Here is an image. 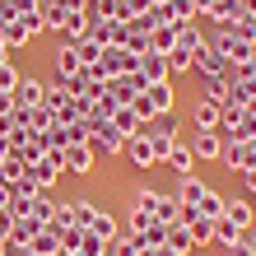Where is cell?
I'll list each match as a JSON object with an SVG mask.
<instances>
[{"mask_svg": "<svg viewBox=\"0 0 256 256\" xmlns=\"http://www.w3.org/2000/svg\"><path fill=\"white\" fill-rule=\"evenodd\" d=\"M163 196H168V191H154V186H135V191H130V210H144V214H158Z\"/></svg>", "mask_w": 256, "mask_h": 256, "instance_id": "7402d4cb", "label": "cell"}, {"mask_svg": "<svg viewBox=\"0 0 256 256\" xmlns=\"http://www.w3.org/2000/svg\"><path fill=\"white\" fill-rule=\"evenodd\" d=\"M108 256H140V247H135V238L126 233V238H112L108 242Z\"/></svg>", "mask_w": 256, "mask_h": 256, "instance_id": "8d00e7d4", "label": "cell"}, {"mask_svg": "<svg viewBox=\"0 0 256 256\" xmlns=\"http://www.w3.org/2000/svg\"><path fill=\"white\" fill-rule=\"evenodd\" d=\"M247 144H252V154H256V135H252V140H247Z\"/></svg>", "mask_w": 256, "mask_h": 256, "instance_id": "c3c4849f", "label": "cell"}, {"mask_svg": "<svg viewBox=\"0 0 256 256\" xmlns=\"http://www.w3.org/2000/svg\"><path fill=\"white\" fill-rule=\"evenodd\" d=\"M191 56H196V52L177 42V47L168 52V74H186V70H191Z\"/></svg>", "mask_w": 256, "mask_h": 256, "instance_id": "d6a6232c", "label": "cell"}, {"mask_svg": "<svg viewBox=\"0 0 256 256\" xmlns=\"http://www.w3.org/2000/svg\"><path fill=\"white\" fill-rule=\"evenodd\" d=\"M191 70L196 74H233V66L224 61V56L210 47V42H200V47H196V56H191Z\"/></svg>", "mask_w": 256, "mask_h": 256, "instance_id": "ba28073f", "label": "cell"}, {"mask_svg": "<svg viewBox=\"0 0 256 256\" xmlns=\"http://www.w3.org/2000/svg\"><path fill=\"white\" fill-rule=\"evenodd\" d=\"M10 154H14V144H10V135H0V163H5Z\"/></svg>", "mask_w": 256, "mask_h": 256, "instance_id": "b9f144b4", "label": "cell"}, {"mask_svg": "<svg viewBox=\"0 0 256 256\" xmlns=\"http://www.w3.org/2000/svg\"><path fill=\"white\" fill-rule=\"evenodd\" d=\"M177 130H182V122H177V112H168V116H154L140 135H149V144H154V154H158V163H163V154L177 144Z\"/></svg>", "mask_w": 256, "mask_h": 256, "instance_id": "3957f363", "label": "cell"}, {"mask_svg": "<svg viewBox=\"0 0 256 256\" xmlns=\"http://www.w3.org/2000/svg\"><path fill=\"white\" fill-rule=\"evenodd\" d=\"M10 200H14V191H10L5 182H0V210H10Z\"/></svg>", "mask_w": 256, "mask_h": 256, "instance_id": "7bdbcfd3", "label": "cell"}, {"mask_svg": "<svg viewBox=\"0 0 256 256\" xmlns=\"http://www.w3.org/2000/svg\"><path fill=\"white\" fill-rule=\"evenodd\" d=\"M52 214H56V200H47V191H38V196H33V210H28V219H38L42 228H47Z\"/></svg>", "mask_w": 256, "mask_h": 256, "instance_id": "f546056e", "label": "cell"}, {"mask_svg": "<svg viewBox=\"0 0 256 256\" xmlns=\"http://www.w3.org/2000/svg\"><path fill=\"white\" fill-rule=\"evenodd\" d=\"M19 177H28V163H24L19 154H10L5 163H0V182H5V186H14Z\"/></svg>", "mask_w": 256, "mask_h": 256, "instance_id": "4dcf8cb0", "label": "cell"}, {"mask_svg": "<svg viewBox=\"0 0 256 256\" xmlns=\"http://www.w3.org/2000/svg\"><path fill=\"white\" fill-rule=\"evenodd\" d=\"M224 219H228L233 228L252 233V219H256V210H252V200H242V196H228V200H224Z\"/></svg>", "mask_w": 256, "mask_h": 256, "instance_id": "4fadbf2b", "label": "cell"}, {"mask_svg": "<svg viewBox=\"0 0 256 256\" xmlns=\"http://www.w3.org/2000/svg\"><path fill=\"white\" fill-rule=\"evenodd\" d=\"M242 186H247V191L256 196V168H247V172H242Z\"/></svg>", "mask_w": 256, "mask_h": 256, "instance_id": "60d3db41", "label": "cell"}, {"mask_svg": "<svg viewBox=\"0 0 256 256\" xmlns=\"http://www.w3.org/2000/svg\"><path fill=\"white\" fill-rule=\"evenodd\" d=\"M210 5H214V0H191V10H196V14H210Z\"/></svg>", "mask_w": 256, "mask_h": 256, "instance_id": "ee69618b", "label": "cell"}, {"mask_svg": "<svg viewBox=\"0 0 256 256\" xmlns=\"http://www.w3.org/2000/svg\"><path fill=\"white\" fill-rule=\"evenodd\" d=\"M10 228H14V214H10V210H0V238H10Z\"/></svg>", "mask_w": 256, "mask_h": 256, "instance_id": "f35d334b", "label": "cell"}, {"mask_svg": "<svg viewBox=\"0 0 256 256\" xmlns=\"http://www.w3.org/2000/svg\"><path fill=\"white\" fill-rule=\"evenodd\" d=\"M163 247H172L177 256H191V252H196L191 228H186V224H168V242H163Z\"/></svg>", "mask_w": 256, "mask_h": 256, "instance_id": "484cf974", "label": "cell"}, {"mask_svg": "<svg viewBox=\"0 0 256 256\" xmlns=\"http://www.w3.org/2000/svg\"><path fill=\"white\" fill-rule=\"evenodd\" d=\"M38 14H42V33H61L66 28V0H47V5H38Z\"/></svg>", "mask_w": 256, "mask_h": 256, "instance_id": "ffe728a7", "label": "cell"}, {"mask_svg": "<svg viewBox=\"0 0 256 256\" xmlns=\"http://www.w3.org/2000/svg\"><path fill=\"white\" fill-rule=\"evenodd\" d=\"M112 126H116V135H122V140H135V135L144 130V126H140V116H135L130 108H116V112H112Z\"/></svg>", "mask_w": 256, "mask_h": 256, "instance_id": "cb8c5ba5", "label": "cell"}, {"mask_svg": "<svg viewBox=\"0 0 256 256\" xmlns=\"http://www.w3.org/2000/svg\"><path fill=\"white\" fill-rule=\"evenodd\" d=\"M24 74H19V66L14 61H0V94H14V84H19Z\"/></svg>", "mask_w": 256, "mask_h": 256, "instance_id": "d590c367", "label": "cell"}, {"mask_svg": "<svg viewBox=\"0 0 256 256\" xmlns=\"http://www.w3.org/2000/svg\"><path fill=\"white\" fill-rule=\"evenodd\" d=\"M140 74H144V84L172 80V74H168V56H163V52H144V56H140Z\"/></svg>", "mask_w": 256, "mask_h": 256, "instance_id": "2e32d148", "label": "cell"}, {"mask_svg": "<svg viewBox=\"0 0 256 256\" xmlns=\"http://www.w3.org/2000/svg\"><path fill=\"white\" fill-rule=\"evenodd\" d=\"M28 252H33V256H61V233H56V228H42L33 242H28Z\"/></svg>", "mask_w": 256, "mask_h": 256, "instance_id": "d4e9b609", "label": "cell"}, {"mask_svg": "<svg viewBox=\"0 0 256 256\" xmlns=\"http://www.w3.org/2000/svg\"><path fill=\"white\" fill-rule=\"evenodd\" d=\"M61 158H66V172H74V177H94V149H88V144L61 149Z\"/></svg>", "mask_w": 256, "mask_h": 256, "instance_id": "7c38bea8", "label": "cell"}, {"mask_svg": "<svg viewBox=\"0 0 256 256\" xmlns=\"http://www.w3.org/2000/svg\"><path fill=\"white\" fill-rule=\"evenodd\" d=\"M238 14H242V0H214L205 19L214 24V28H233V24H238Z\"/></svg>", "mask_w": 256, "mask_h": 256, "instance_id": "d6986e66", "label": "cell"}, {"mask_svg": "<svg viewBox=\"0 0 256 256\" xmlns=\"http://www.w3.org/2000/svg\"><path fill=\"white\" fill-rule=\"evenodd\" d=\"M233 28H238L242 38H252V42H256V14H238V24H233Z\"/></svg>", "mask_w": 256, "mask_h": 256, "instance_id": "74e56055", "label": "cell"}, {"mask_svg": "<svg viewBox=\"0 0 256 256\" xmlns=\"http://www.w3.org/2000/svg\"><path fill=\"white\" fill-rule=\"evenodd\" d=\"M252 200H256V196H252ZM252 210H256V205H252Z\"/></svg>", "mask_w": 256, "mask_h": 256, "instance_id": "681fc988", "label": "cell"}, {"mask_svg": "<svg viewBox=\"0 0 256 256\" xmlns=\"http://www.w3.org/2000/svg\"><path fill=\"white\" fill-rule=\"evenodd\" d=\"M5 112H14V98H10V94H0V116H5Z\"/></svg>", "mask_w": 256, "mask_h": 256, "instance_id": "f6af8a7d", "label": "cell"}, {"mask_svg": "<svg viewBox=\"0 0 256 256\" xmlns=\"http://www.w3.org/2000/svg\"><path fill=\"white\" fill-rule=\"evenodd\" d=\"M191 126H196V130H219V126H224V108H219V102H210V98H196Z\"/></svg>", "mask_w": 256, "mask_h": 256, "instance_id": "8fae6325", "label": "cell"}, {"mask_svg": "<svg viewBox=\"0 0 256 256\" xmlns=\"http://www.w3.org/2000/svg\"><path fill=\"white\" fill-rule=\"evenodd\" d=\"M191 154H196V163H219V154H224V135H219V130H196Z\"/></svg>", "mask_w": 256, "mask_h": 256, "instance_id": "30bf717a", "label": "cell"}, {"mask_svg": "<svg viewBox=\"0 0 256 256\" xmlns=\"http://www.w3.org/2000/svg\"><path fill=\"white\" fill-rule=\"evenodd\" d=\"M219 163H224L228 172H238V177H242L247 168H256V154H252V144H247V140H224Z\"/></svg>", "mask_w": 256, "mask_h": 256, "instance_id": "8992f818", "label": "cell"}, {"mask_svg": "<svg viewBox=\"0 0 256 256\" xmlns=\"http://www.w3.org/2000/svg\"><path fill=\"white\" fill-rule=\"evenodd\" d=\"M88 149H94V154H102V158H116V154L126 149V140L116 135V126H112V122L94 116V130H88Z\"/></svg>", "mask_w": 256, "mask_h": 256, "instance_id": "277c9868", "label": "cell"}, {"mask_svg": "<svg viewBox=\"0 0 256 256\" xmlns=\"http://www.w3.org/2000/svg\"><path fill=\"white\" fill-rule=\"evenodd\" d=\"M172 80H163V84H149L144 88V102H149V112H154V116H168L172 112Z\"/></svg>", "mask_w": 256, "mask_h": 256, "instance_id": "5bb4252c", "label": "cell"}, {"mask_svg": "<svg viewBox=\"0 0 256 256\" xmlns=\"http://www.w3.org/2000/svg\"><path fill=\"white\" fill-rule=\"evenodd\" d=\"M214 242H219L224 252H228L233 242H242V228H233V224H228V219L219 214V219H214Z\"/></svg>", "mask_w": 256, "mask_h": 256, "instance_id": "1f68e13d", "label": "cell"}, {"mask_svg": "<svg viewBox=\"0 0 256 256\" xmlns=\"http://www.w3.org/2000/svg\"><path fill=\"white\" fill-rule=\"evenodd\" d=\"M210 191H214V186H210L205 177H196V172H191V177H177V191H172V196H177V200H182L186 210H200Z\"/></svg>", "mask_w": 256, "mask_h": 256, "instance_id": "52a82bcc", "label": "cell"}, {"mask_svg": "<svg viewBox=\"0 0 256 256\" xmlns=\"http://www.w3.org/2000/svg\"><path fill=\"white\" fill-rule=\"evenodd\" d=\"M28 42H33V33H28L24 24H5V47H10V52H24Z\"/></svg>", "mask_w": 256, "mask_h": 256, "instance_id": "836d02e7", "label": "cell"}, {"mask_svg": "<svg viewBox=\"0 0 256 256\" xmlns=\"http://www.w3.org/2000/svg\"><path fill=\"white\" fill-rule=\"evenodd\" d=\"M247 247H252V256H256V233H247Z\"/></svg>", "mask_w": 256, "mask_h": 256, "instance_id": "7dc6e473", "label": "cell"}, {"mask_svg": "<svg viewBox=\"0 0 256 256\" xmlns=\"http://www.w3.org/2000/svg\"><path fill=\"white\" fill-rule=\"evenodd\" d=\"M144 88H149V84H144V74H140V70H130V74H116V80H108V94L116 98V108H130V102L140 98Z\"/></svg>", "mask_w": 256, "mask_h": 256, "instance_id": "5b68a950", "label": "cell"}, {"mask_svg": "<svg viewBox=\"0 0 256 256\" xmlns=\"http://www.w3.org/2000/svg\"><path fill=\"white\" fill-rule=\"evenodd\" d=\"M228 256H252V247H247V233H242V242H233V247H228Z\"/></svg>", "mask_w": 256, "mask_h": 256, "instance_id": "ab89813d", "label": "cell"}, {"mask_svg": "<svg viewBox=\"0 0 256 256\" xmlns=\"http://www.w3.org/2000/svg\"><path fill=\"white\" fill-rule=\"evenodd\" d=\"M177 28H182V24H158L154 33H149V52H163V56H168L177 47Z\"/></svg>", "mask_w": 256, "mask_h": 256, "instance_id": "603a6c76", "label": "cell"}, {"mask_svg": "<svg viewBox=\"0 0 256 256\" xmlns=\"http://www.w3.org/2000/svg\"><path fill=\"white\" fill-rule=\"evenodd\" d=\"M14 108H42V80H33V74H24L19 84H14Z\"/></svg>", "mask_w": 256, "mask_h": 256, "instance_id": "9a60e30c", "label": "cell"}, {"mask_svg": "<svg viewBox=\"0 0 256 256\" xmlns=\"http://www.w3.org/2000/svg\"><path fill=\"white\" fill-rule=\"evenodd\" d=\"M163 163H168L177 177H191V172H196V154H191V144H182V140H177L168 154H163Z\"/></svg>", "mask_w": 256, "mask_h": 256, "instance_id": "ac0fdd59", "label": "cell"}, {"mask_svg": "<svg viewBox=\"0 0 256 256\" xmlns=\"http://www.w3.org/2000/svg\"><path fill=\"white\" fill-rule=\"evenodd\" d=\"M122 154L130 158V168H140V172L158 168V154H154V144H149V135H135V140H126V149H122Z\"/></svg>", "mask_w": 256, "mask_h": 256, "instance_id": "9c48e42d", "label": "cell"}, {"mask_svg": "<svg viewBox=\"0 0 256 256\" xmlns=\"http://www.w3.org/2000/svg\"><path fill=\"white\" fill-rule=\"evenodd\" d=\"M210 47H214L219 56H224V61H228L233 70L238 66H247L252 61V38H242V33H238V28H214V38H210Z\"/></svg>", "mask_w": 256, "mask_h": 256, "instance_id": "6da1fadb", "label": "cell"}, {"mask_svg": "<svg viewBox=\"0 0 256 256\" xmlns=\"http://www.w3.org/2000/svg\"><path fill=\"white\" fill-rule=\"evenodd\" d=\"M196 98H210V102H228V74H200V94Z\"/></svg>", "mask_w": 256, "mask_h": 256, "instance_id": "44dd1931", "label": "cell"}, {"mask_svg": "<svg viewBox=\"0 0 256 256\" xmlns=\"http://www.w3.org/2000/svg\"><path fill=\"white\" fill-rule=\"evenodd\" d=\"M80 70H84V61H80V52H74V42H61V47H56V70H52V74L74 80Z\"/></svg>", "mask_w": 256, "mask_h": 256, "instance_id": "e0dca14e", "label": "cell"}, {"mask_svg": "<svg viewBox=\"0 0 256 256\" xmlns=\"http://www.w3.org/2000/svg\"><path fill=\"white\" fill-rule=\"evenodd\" d=\"M47 228H56V233L80 228V224H74V200H56V214H52V224H47Z\"/></svg>", "mask_w": 256, "mask_h": 256, "instance_id": "f1b7e54d", "label": "cell"}, {"mask_svg": "<svg viewBox=\"0 0 256 256\" xmlns=\"http://www.w3.org/2000/svg\"><path fill=\"white\" fill-rule=\"evenodd\" d=\"M242 14H256V0H242Z\"/></svg>", "mask_w": 256, "mask_h": 256, "instance_id": "bcb514c9", "label": "cell"}, {"mask_svg": "<svg viewBox=\"0 0 256 256\" xmlns=\"http://www.w3.org/2000/svg\"><path fill=\"white\" fill-rule=\"evenodd\" d=\"M163 5H168V19H172V24H191V19H196L191 0H163Z\"/></svg>", "mask_w": 256, "mask_h": 256, "instance_id": "e575fe53", "label": "cell"}, {"mask_svg": "<svg viewBox=\"0 0 256 256\" xmlns=\"http://www.w3.org/2000/svg\"><path fill=\"white\" fill-rule=\"evenodd\" d=\"M88 28H94V19H88V10H70V14H66V28H61V33H66L70 42H80V38L88 33Z\"/></svg>", "mask_w": 256, "mask_h": 256, "instance_id": "4316f807", "label": "cell"}, {"mask_svg": "<svg viewBox=\"0 0 256 256\" xmlns=\"http://www.w3.org/2000/svg\"><path fill=\"white\" fill-rule=\"evenodd\" d=\"M61 177H66V158H61V149H52V154H42L38 163H28V182H33L38 191H52Z\"/></svg>", "mask_w": 256, "mask_h": 256, "instance_id": "7a4b0ae2", "label": "cell"}, {"mask_svg": "<svg viewBox=\"0 0 256 256\" xmlns=\"http://www.w3.org/2000/svg\"><path fill=\"white\" fill-rule=\"evenodd\" d=\"M38 233H42V224L24 214V219H14V228H10V242H19V247H28V242H33V238H38Z\"/></svg>", "mask_w": 256, "mask_h": 256, "instance_id": "83f0119b", "label": "cell"}]
</instances>
